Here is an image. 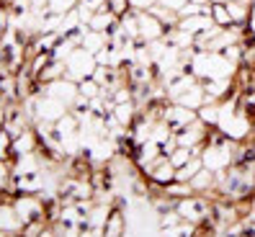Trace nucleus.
<instances>
[{
    "label": "nucleus",
    "instance_id": "obj_5",
    "mask_svg": "<svg viewBox=\"0 0 255 237\" xmlns=\"http://www.w3.org/2000/svg\"><path fill=\"white\" fill-rule=\"evenodd\" d=\"M152 5H157V0H129V8L137 10V13H144V10H149Z\"/></svg>",
    "mask_w": 255,
    "mask_h": 237
},
{
    "label": "nucleus",
    "instance_id": "obj_6",
    "mask_svg": "<svg viewBox=\"0 0 255 237\" xmlns=\"http://www.w3.org/2000/svg\"><path fill=\"white\" fill-rule=\"evenodd\" d=\"M248 36L250 39H255V0H253V3H250V18H248Z\"/></svg>",
    "mask_w": 255,
    "mask_h": 237
},
{
    "label": "nucleus",
    "instance_id": "obj_1",
    "mask_svg": "<svg viewBox=\"0 0 255 237\" xmlns=\"http://www.w3.org/2000/svg\"><path fill=\"white\" fill-rule=\"evenodd\" d=\"M65 67H67V78L75 80V83H80L85 78H93L98 62H96V54L93 52H88L85 47H80V49H72V54L67 57Z\"/></svg>",
    "mask_w": 255,
    "mask_h": 237
},
{
    "label": "nucleus",
    "instance_id": "obj_7",
    "mask_svg": "<svg viewBox=\"0 0 255 237\" xmlns=\"http://www.w3.org/2000/svg\"><path fill=\"white\" fill-rule=\"evenodd\" d=\"M157 3H160V5H165V8H170V10H175V13H178V10H181V8H183V5L188 3V0H157Z\"/></svg>",
    "mask_w": 255,
    "mask_h": 237
},
{
    "label": "nucleus",
    "instance_id": "obj_3",
    "mask_svg": "<svg viewBox=\"0 0 255 237\" xmlns=\"http://www.w3.org/2000/svg\"><path fill=\"white\" fill-rule=\"evenodd\" d=\"M127 232V219L124 212L114 204L109 209V219H106V227H103V235H124Z\"/></svg>",
    "mask_w": 255,
    "mask_h": 237
},
{
    "label": "nucleus",
    "instance_id": "obj_8",
    "mask_svg": "<svg viewBox=\"0 0 255 237\" xmlns=\"http://www.w3.org/2000/svg\"><path fill=\"white\" fill-rule=\"evenodd\" d=\"M212 3H224V0H212Z\"/></svg>",
    "mask_w": 255,
    "mask_h": 237
},
{
    "label": "nucleus",
    "instance_id": "obj_2",
    "mask_svg": "<svg viewBox=\"0 0 255 237\" xmlns=\"http://www.w3.org/2000/svg\"><path fill=\"white\" fill-rule=\"evenodd\" d=\"M196 118H199V111L186 109V106H181V103H175V101L168 103V106H165V114H162V121H168V126L173 131H181L191 121H196Z\"/></svg>",
    "mask_w": 255,
    "mask_h": 237
},
{
    "label": "nucleus",
    "instance_id": "obj_4",
    "mask_svg": "<svg viewBox=\"0 0 255 237\" xmlns=\"http://www.w3.org/2000/svg\"><path fill=\"white\" fill-rule=\"evenodd\" d=\"M209 16H212V21L224 28V26H232V16H230V10L224 3H212V10H209Z\"/></svg>",
    "mask_w": 255,
    "mask_h": 237
}]
</instances>
